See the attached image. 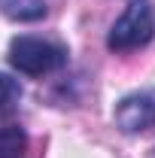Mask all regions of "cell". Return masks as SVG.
Wrapping results in <instances>:
<instances>
[{
	"mask_svg": "<svg viewBox=\"0 0 155 158\" xmlns=\"http://www.w3.org/2000/svg\"><path fill=\"white\" fill-rule=\"evenodd\" d=\"M9 64L24 76H46L67 64V49L40 37H15L9 43Z\"/></svg>",
	"mask_w": 155,
	"mask_h": 158,
	"instance_id": "obj_1",
	"label": "cell"
},
{
	"mask_svg": "<svg viewBox=\"0 0 155 158\" xmlns=\"http://www.w3.org/2000/svg\"><path fill=\"white\" fill-rule=\"evenodd\" d=\"M155 34V9L149 0H131L128 9L119 15V21L113 24L107 46L110 52H134L143 49Z\"/></svg>",
	"mask_w": 155,
	"mask_h": 158,
	"instance_id": "obj_2",
	"label": "cell"
},
{
	"mask_svg": "<svg viewBox=\"0 0 155 158\" xmlns=\"http://www.w3.org/2000/svg\"><path fill=\"white\" fill-rule=\"evenodd\" d=\"M113 118H116V128H122L125 134H140L155 128V88H143L122 98L116 103Z\"/></svg>",
	"mask_w": 155,
	"mask_h": 158,
	"instance_id": "obj_3",
	"label": "cell"
},
{
	"mask_svg": "<svg viewBox=\"0 0 155 158\" xmlns=\"http://www.w3.org/2000/svg\"><path fill=\"white\" fill-rule=\"evenodd\" d=\"M0 12L12 21H40L46 15V0H0Z\"/></svg>",
	"mask_w": 155,
	"mask_h": 158,
	"instance_id": "obj_4",
	"label": "cell"
},
{
	"mask_svg": "<svg viewBox=\"0 0 155 158\" xmlns=\"http://www.w3.org/2000/svg\"><path fill=\"white\" fill-rule=\"evenodd\" d=\"M27 134L19 125H0V158H24Z\"/></svg>",
	"mask_w": 155,
	"mask_h": 158,
	"instance_id": "obj_5",
	"label": "cell"
},
{
	"mask_svg": "<svg viewBox=\"0 0 155 158\" xmlns=\"http://www.w3.org/2000/svg\"><path fill=\"white\" fill-rule=\"evenodd\" d=\"M19 100H21V85L19 79H12L9 73H0V125L9 122L19 110Z\"/></svg>",
	"mask_w": 155,
	"mask_h": 158,
	"instance_id": "obj_6",
	"label": "cell"
}]
</instances>
